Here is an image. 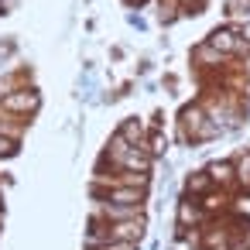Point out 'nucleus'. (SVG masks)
I'll return each mask as SVG.
<instances>
[{
	"label": "nucleus",
	"instance_id": "1",
	"mask_svg": "<svg viewBox=\"0 0 250 250\" xmlns=\"http://www.w3.org/2000/svg\"><path fill=\"white\" fill-rule=\"evenodd\" d=\"M182 127H185V137H192V141H209V137L223 134V127H216L202 113V106H185L182 110Z\"/></svg>",
	"mask_w": 250,
	"mask_h": 250
},
{
	"label": "nucleus",
	"instance_id": "2",
	"mask_svg": "<svg viewBox=\"0 0 250 250\" xmlns=\"http://www.w3.org/2000/svg\"><path fill=\"white\" fill-rule=\"evenodd\" d=\"M144 229H147L144 216H137V219H124V223H106V226H103L106 240H120V243H141Z\"/></svg>",
	"mask_w": 250,
	"mask_h": 250
},
{
	"label": "nucleus",
	"instance_id": "3",
	"mask_svg": "<svg viewBox=\"0 0 250 250\" xmlns=\"http://www.w3.org/2000/svg\"><path fill=\"white\" fill-rule=\"evenodd\" d=\"M0 110H7V113H31V110H38V93L35 89H14V93H7L4 100H0Z\"/></svg>",
	"mask_w": 250,
	"mask_h": 250
},
{
	"label": "nucleus",
	"instance_id": "4",
	"mask_svg": "<svg viewBox=\"0 0 250 250\" xmlns=\"http://www.w3.org/2000/svg\"><path fill=\"white\" fill-rule=\"evenodd\" d=\"M209 45H212L219 55H226V52H240V55H243V52H247V45H243V42L236 38V31H229V28H216V31L209 35Z\"/></svg>",
	"mask_w": 250,
	"mask_h": 250
},
{
	"label": "nucleus",
	"instance_id": "5",
	"mask_svg": "<svg viewBox=\"0 0 250 250\" xmlns=\"http://www.w3.org/2000/svg\"><path fill=\"white\" fill-rule=\"evenodd\" d=\"M100 202H117V206H137L144 202V188H106V192H96Z\"/></svg>",
	"mask_w": 250,
	"mask_h": 250
},
{
	"label": "nucleus",
	"instance_id": "6",
	"mask_svg": "<svg viewBox=\"0 0 250 250\" xmlns=\"http://www.w3.org/2000/svg\"><path fill=\"white\" fill-rule=\"evenodd\" d=\"M100 206V216L106 219V223H124V219H137V216H144L137 206H117V202H96Z\"/></svg>",
	"mask_w": 250,
	"mask_h": 250
},
{
	"label": "nucleus",
	"instance_id": "7",
	"mask_svg": "<svg viewBox=\"0 0 250 250\" xmlns=\"http://www.w3.org/2000/svg\"><path fill=\"white\" fill-rule=\"evenodd\" d=\"M206 175H209L212 185H233V182H236L233 161H209V165H206Z\"/></svg>",
	"mask_w": 250,
	"mask_h": 250
},
{
	"label": "nucleus",
	"instance_id": "8",
	"mask_svg": "<svg viewBox=\"0 0 250 250\" xmlns=\"http://www.w3.org/2000/svg\"><path fill=\"white\" fill-rule=\"evenodd\" d=\"M130 147H144V127H141V120L137 117H127L124 124H120V130H117Z\"/></svg>",
	"mask_w": 250,
	"mask_h": 250
},
{
	"label": "nucleus",
	"instance_id": "9",
	"mask_svg": "<svg viewBox=\"0 0 250 250\" xmlns=\"http://www.w3.org/2000/svg\"><path fill=\"white\" fill-rule=\"evenodd\" d=\"M199 219H202V206L192 202V199H182L178 202V226L185 229V226H195Z\"/></svg>",
	"mask_w": 250,
	"mask_h": 250
},
{
	"label": "nucleus",
	"instance_id": "10",
	"mask_svg": "<svg viewBox=\"0 0 250 250\" xmlns=\"http://www.w3.org/2000/svg\"><path fill=\"white\" fill-rule=\"evenodd\" d=\"M185 192H188V195H209V192H212L209 175H206V171H192V175L185 178Z\"/></svg>",
	"mask_w": 250,
	"mask_h": 250
},
{
	"label": "nucleus",
	"instance_id": "11",
	"mask_svg": "<svg viewBox=\"0 0 250 250\" xmlns=\"http://www.w3.org/2000/svg\"><path fill=\"white\" fill-rule=\"evenodd\" d=\"M144 151H147L151 158H165V154H168V137H165L161 130H154V134H151V141L144 144Z\"/></svg>",
	"mask_w": 250,
	"mask_h": 250
},
{
	"label": "nucleus",
	"instance_id": "12",
	"mask_svg": "<svg viewBox=\"0 0 250 250\" xmlns=\"http://www.w3.org/2000/svg\"><path fill=\"white\" fill-rule=\"evenodd\" d=\"M233 168H236V182L250 188V151H247V154H240V158L233 161Z\"/></svg>",
	"mask_w": 250,
	"mask_h": 250
},
{
	"label": "nucleus",
	"instance_id": "13",
	"mask_svg": "<svg viewBox=\"0 0 250 250\" xmlns=\"http://www.w3.org/2000/svg\"><path fill=\"white\" fill-rule=\"evenodd\" d=\"M195 59H199V62H212V65H219V62H223V55H219V52H216V48H212L209 42L195 48Z\"/></svg>",
	"mask_w": 250,
	"mask_h": 250
},
{
	"label": "nucleus",
	"instance_id": "14",
	"mask_svg": "<svg viewBox=\"0 0 250 250\" xmlns=\"http://www.w3.org/2000/svg\"><path fill=\"white\" fill-rule=\"evenodd\" d=\"M14 151H18V141L7 137V134H0V158H11Z\"/></svg>",
	"mask_w": 250,
	"mask_h": 250
},
{
	"label": "nucleus",
	"instance_id": "15",
	"mask_svg": "<svg viewBox=\"0 0 250 250\" xmlns=\"http://www.w3.org/2000/svg\"><path fill=\"white\" fill-rule=\"evenodd\" d=\"M226 14H250V0H229Z\"/></svg>",
	"mask_w": 250,
	"mask_h": 250
},
{
	"label": "nucleus",
	"instance_id": "16",
	"mask_svg": "<svg viewBox=\"0 0 250 250\" xmlns=\"http://www.w3.org/2000/svg\"><path fill=\"white\" fill-rule=\"evenodd\" d=\"M100 250H137V243H120V240H106Z\"/></svg>",
	"mask_w": 250,
	"mask_h": 250
},
{
	"label": "nucleus",
	"instance_id": "17",
	"mask_svg": "<svg viewBox=\"0 0 250 250\" xmlns=\"http://www.w3.org/2000/svg\"><path fill=\"white\" fill-rule=\"evenodd\" d=\"M240 42L250 48V21H243V28H240Z\"/></svg>",
	"mask_w": 250,
	"mask_h": 250
},
{
	"label": "nucleus",
	"instance_id": "18",
	"mask_svg": "<svg viewBox=\"0 0 250 250\" xmlns=\"http://www.w3.org/2000/svg\"><path fill=\"white\" fill-rule=\"evenodd\" d=\"M11 59V42H0V65Z\"/></svg>",
	"mask_w": 250,
	"mask_h": 250
},
{
	"label": "nucleus",
	"instance_id": "19",
	"mask_svg": "<svg viewBox=\"0 0 250 250\" xmlns=\"http://www.w3.org/2000/svg\"><path fill=\"white\" fill-rule=\"evenodd\" d=\"M178 4H182V7H185V11H192V7H195V11H199V7H202V0H178Z\"/></svg>",
	"mask_w": 250,
	"mask_h": 250
},
{
	"label": "nucleus",
	"instance_id": "20",
	"mask_svg": "<svg viewBox=\"0 0 250 250\" xmlns=\"http://www.w3.org/2000/svg\"><path fill=\"white\" fill-rule=\"evenodd\" d=\"M124 4H144V0H124Z\"/></svg>",
	"mask_w": 250,
	"mask_h": 250
},
{
	"label": "nucleus",
	"instance_id": "21",
	"mask_svg": "<svg viewBox=\"0 0 250 250\" xmlns=\"http://www.w3.org/2000/svg\"><path fill=\"white\" fill-rule=\"evenodd\" d=\"M243 69H247V72H250V59H247V62H243Z\"/></svg>",
	"mask_w": 250,
	"mask_h": 250
},
{
	"label": "nucleus",
	"instance_id": "22",
	"mask_svg": "<svg viewBox=\"0 0 250 250\" xmlns=\"http://www.w3.org/2000/svg\"><path fill=\"white\" fill-rule=\"evenodd\" d=\"M247 250H250V247H247Z\"/></svg>",
	"mask_w": 250,
	"mask_h": 250
}]
</instances>
